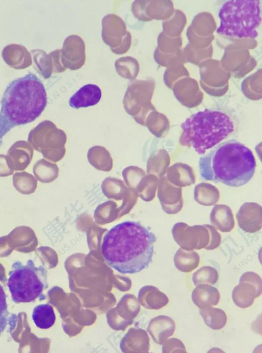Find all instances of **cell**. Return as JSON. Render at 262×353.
I'll use <instances>...</instances> for the list:
<instances>
[{
	"mask_svg": "<svg viewBox=\"0 0 262 353\" xmlns=\"http://www.w3.org/2000/svg\"><path fill=\"white\" fill-rule=\"evenodd\" d=\"M218 190L208 184H201L195 187L194 200L199 204L210 206L216 204L219 200Z\"/></svg>",
	"mask_w": 262,
	"mask_h": 353,
	"instance_id": "obj_20",
	"label": "cell"
},
{
	"mask_svg": "<svg viewBox=\"0 0 262 353\" xmlns=\"http://www.w3.org/2000/svg\"><path fill=\"white\" fill-rule=\"evenodd\" d=\"M239 282H247L253 285L260 295L262 291V282L259 276L252 271L244 273L240 278Z\"/></svg>",
	"mask_w": 262,
	"mask_h": 353,
	"instance_id": "obj_27",
	"label": "cell"
},
{
	"mask_svg": "<svg viewBox=\"0 0 262 353\" xmlns=\"http://www.w3.org/2000/svg\"><path fill=\"white\" fill-rule=\"evenodd\" d=\"M8 316L6 295L3 286L0 284V335L6 328L8 321Z\"/></svg>",
	"mask_w": 262,
	"mask_h": 353,
	"instance_id": "obj_25",
	"label": "cell"
},
{
	"mask_svg": "<svg viewBox=\"0 0 262 353\" xmlns=\"http://www.w3.org/2000/svg\"><path fill=\"white\" fill-rule=\"evenodd\" d=\"M193 303L200 309L216 305L220 300L218 290L210 285L200 284L196 286L191 293Z\"/></svg>",
	"mask_w": 262,
	"mask_h": 353,
	"instance_id": "obj_13",
	"label": "cell"
},
{
	"mask_svg": "<svg viewBox=\"0 0 262 353\" xmlns=\"http://www.w3.org/2000/svg\"><path fill=\"white\" fill-rule=\"evenodd\" d=\"M260 295L255 287L247 282H239L233 289L232 300L235 304L242 308L250 307L254 302V299Z\"/></svg>",
	"mask_w": 262,
	"mask_h": 353,
	"instance_id": "obj_15",
	"label": "cell"
},
{
	"mask_svg": "<svg viewBox=\"0 0 262 353\" xmlns=\"http://www.w3.org/2000/svg\"><path fill=\"white\" fill-rule=\"evenodd\" d=\"M199 313L207 326L213 330L223 328L227 320L225 312L218 308L209 307L200 309Z\"/></svg>",
	"mask_w": 262,
	"mask_h": 353,
	"instance_id": "obj_19",
	"label": "cell"
},
{
	"mask_svg": "<svg viewBox=\"0 0 262 353\" xmlns=\"http://www.w3.org/2000/svg\"><path fill=\"white\" fill-rule=\"evenodd\" d=\"M32 318L37 327L43 329L52 327L56 320L53 308L49 304L36 306L33 309Z\"/></svg>",
	"mask_w": 262,
	"mask_h": 353,
	"instance_id": "obj_18",
	"label": "cell"
},
{
	"mask_svg": "<svg viewBox=\"0 0 262 353\" xmlns=\"http://www.w3.org/2000/svg\"><path fill=\"white\" fill-rule=\"evenodd\" d=\"M219 278L217 271L214 268L205 266L195 271L192 276V281L195 286L200 284H215Z\"/></svg>",
	"mask_w": 262,
	"mask_h": 353,
	"instance_id": "obj_23",
	"label": "cell"
},
{
	"mask_svg": "<svg viewBox=\"0 0 262 353\" xmlns=\"http://www.w3.org/2000/svg\"><path fill=\"white\" fill-rule=\"evenodd\" d=\"M256 162L251 150L235 140L218 144L199 160L201 178L230 187L247 184L253 177Z\"/></svg>",
	"mask_w": 262,
	"mask_h": 353,
	"instance_id": "obj_2",
	"label": "cell"
},
{
	"mask_svg": "<svg viewBox=\"0 0 262 353\" xmlns=\"http://www.w3.org/2000/svg\"><path fill=\"white\" fill-rule=\"evenodd\" d=\"M88 158L93 165L100 161L102 162L104 161L109 164L112 163V158L109 152L105 147L101 146H94L90 148L88 152Z\"/></svg>",
	"mask_w": 262,
	"mask_h": 353,
	"instance_id": "obj_24",
	"label": "cell"
},
{
	"mask_svg": "<svg viewBox=\"0 0 262 353\" xmlns=\"http://www.w3.org/2000/svg\"><path fill=\"white\" fill-rule=\"evenodd\" d=\"M210 222L215 229L223 232H230L235 222L231 208L224 204L215 205L210 214Z\"/></svg>",
	"mask_w": 262,
	"mask_h": 353,
	"instance_id": "obj_12",
	"label": "cell"
},
{
	"mask_svg": "<svg viewBox=\"0 0 262 353\" xmlns=\"http://www.w3.org/2000/svg\"><path fill=\"white\" fill-rule=\"evenodd\" d=\"M158 197L162 209L168 214H174L179 212L183 206L181 189H172L161 186L159 189Z\"/></svg>",
	"mask_w": 262,
	"mask_h": 353,
	"instance_id": "obj_14",
	"label": "cell"
},
{
	"mask_svg": "<svg viewBox=\"0 0 262 353\" xmlns=\"http://www.w3.org/2000/svg\"><path fill=\"white\" fill-rule=\"evenodd\" d=\"M47 283L45 268L41 265L36 266L31 260L25 265L19 261L14 262L7 280V286L15 303L44 300L43 291Z\"/></svg>",
	"mask_w": 262,
	"mask_h": 353,
	"instance_id": "obj_6",
	"label": "cell"
},
{
	"mask_svg": "<svg viewBox=\"0 0 262 353\" xmlns=\"http://www.w3.org/2000/svg\"><path fill=\"white\" fill-rule=\"evenodd\" d=\"M176 329V323L167 316H160L152 321V335L156 341L160 344L172 336Z\"/></svg>",
	"mask_w": 262,
	"mask_h": 353,
	"instance_id": "obj_16",
	"label": "cell"
},
{
	"mask_svg": "<svg viewBox=\"0 0 262 353\" xmlns=\"http://www.w3.org/2000/svg\"><path fill=\"white\" fill-rule=\"evenodd\" d=\"M13 170L9 161L0 157V176L10 175L12 174Z\"/></svg>",
	"mask_w": 262,
	"mask_h": 353,
	"instance_id": "obj_28",
	"label": "cell"
},
{
	"mask_svg": "<svg viewBox=\"0 0 262 353\" xmlns=\"http://www.w3.org/2000/svg\"><path fill=\"white\" fill-rule=\"evenodd\" d=\"M101 90L96 85L89 84L80 88L70 99L71 107L78 109L96 105L101 98Z\"/></svg>",
	"mask_w": 262,
	"mask_h": 353,
	"instance_id": "obj_11",
	"label": "cell"
},
{
	"mask_svg": "<svg viewBox=\"0 0 262 353\" xmlns=\"http://www.w3.org/2000/svg\"><path fill=\"white\" fill-rule=\"evenodd\" d=\"M62 51L66 69L76 70L82 67L84 63V43L79 36L72 35L67 37Z\"/></svg>",
	"mask_w": 262,
	"mask_h": 353,
	"instance_id": "obj_9",
	"label": "cell"
},
{
	"mask_svg": "<svg viewBox=\"0 0 262 353\" xmlns=\"http://www.w3.org/2000/svg\"><path fill=\"white\" fill-rule=\"evenodd\" d=\"M163 343L162 352L164 353L187 352L184 344L178 339L170 338Z\"/></svg>",
	"mask_w": 262,
	"mask_h": 353,
	"instance_id": "obj_26",
	"label": "cell"
},
{
	"mask_svg": "<svg viewBox=\"0 0 262 353\" xmlns=\"http://www.w3.org/2000/svg\"><path fill=\"white\" fill-rule=\"evenodd\" d=\"M47 104L45 87L35 74L29 72L7 87L0 111V146L3 137L15 126L35 120Z\"/></svg>",
	"mask_w": 262,
	"mask_h": 353,
	"instance_id": "obj_3",
	"label": "cell"
},
{
	"mask_svg": "<svg viewBox=\"0 0 262 353\" xmlns=\"http://www.w3.org/2000/svg\"><path fill=\"white\" fill-rule=\"evenodd\" d=\"M181 128L182 144L204 154L231 134L234 124L226 113L206 109L190 115Z\"/></svg>",
	"mask_w": 262,
	"mask_h": 353,
	"instance_id": "obj_4",
	"label": "cell"
},
{
	"mask_svg": "<svg viewBox=\"0 0 262 353\" xmlns=\"http://www.w3.org/2000/svg\"><path fill=\"white\" fill-rule=\"evenodd\" d=\"M13 180L15 188L22 194L33 193L37 187L36 180L32 175L26 172L15 173Z\"/></svg>",
	"mask_w": 262,
	"mask_h": 353,
	"instance_id": "obj_21",
	"label": "cell"
},
{
	"mask_svg": "<svg viewBox=\"0 0 262 353\" xmlns=\"http://www.w3.org/2000/svg\"><path fill=\"white\" fill-rule=\"evenodd\" d=\"M33 172L38 180L41 182L49 183L57 177L58 168L56 165L41 160L34 165Z\"/></svg>",
	"mask_w": 262,
	"mask_h": 353,
	"instance_id": "obj_22",
	"label": "cell"
},
{
	"mask_svg": "<svg viewBox=\"0 0 262 353\" xmlns=\"http://www.w3.org/2000/svg\"><path fill=\"white\" fill-rule=\"evenodd\" d=\"M155 235L140 223L125 221L104 236L101 252L106 263L122 274H134L148 267L152 261Z\"/></svg>",
	"mask_w": 262,
	"mask_h": 353,
	"instance_id": "obj_1",
	"label": "cell"
},
{
	"mask_svg": "<svg viewBox=\"0 0 262 353\" xmlns=\"http://www.w3.org/2000/svg\"><path fill=\"white\" fill-rule=\"evenodd\" d=\"M200 260L199 254L196 251L182 248L177 250L173 257L175 267L183 272H189L195 269L199 264Z\"/></svg>",
	"mask_w": 262,
	"mask_h": 353,
	"instance_id": "obj_17",
	"label": "cell"
},
{
	"mask_svg": "<svg viewBox=\"0 0 262 353\" xmlns=\"http://www.w3.org/2000/svg\"><path fill=\"white\" fill-rule=\"evenodd\" d=\"M239 227L244 231L254 233L262 227L261 206L254 202H246L236 214Z\"/></svg>",
	"mask_w": 262,
	"mask_h": 353,
	"instance_id": "obj_10",
	"label": "cell"
},
{
	"mask_svg": "<svg viewBox=\"0 0 262 353\" xmlns=\"http://www.w3.org/2000/svg\"><path fill=\"white\" fill-rule=\"evenodd\" d=\"M171 233L175 242L187 250H213L218 247L221 242L220 233L209 224L189 226L178 222L173 226Z\"/></svg>",
	"mask_w": 262,
	"mask_h": 353,
	"instance_id": "obj_7",
	"label": "cell"
},
{
	"mask_svg": "<svg viewBox=\"0 0 262 353\" xmlns=\"http://www.w3.org/2000/svg\"><path fill=\"white\" fill-rule=\"evenodd\" d=\"M40 124L45 136L44 147L46 148L42 153L45 158L57 161L64 156L66 152V134L50 121H45Z\"/></svg>",
	"mask_w": 262,
	"mask_h": 353,
	"instance_id": "obj_8",
	"label": "cell"
},
{
	"mask_svg": "<svg viewBox=\"0 0 262 353\" xmlns=\"http://www.w3.org/2000/svg\"><path fill=\"white\" fill-rule=\"evenodd\" d=\"M260 6L258 0L226 2L219 13L220 25L217 33L240 38L256 37L261 19Z\"/></svg>",
	"mask_w": 262,
	"mask_h": 353,
	"instance_id": "obj_5",
	"label": "cell"
}]
</instances>
